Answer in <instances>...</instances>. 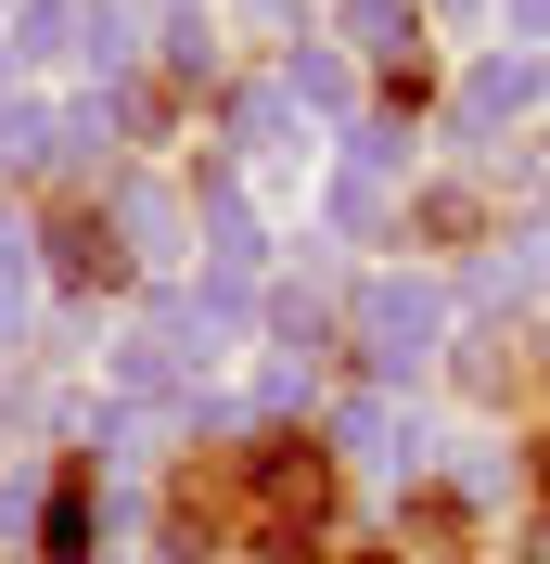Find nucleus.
Listing matches in <instances>:
<instances>
[{
    "mask_svg": "<svg viewBox=\"0 0 550 564\" xmlns=\"http://www.w3.org/2000/svg\"><path fill=\"white\" fill-rule=\"evenodd\" d=\"M77 552H90V488L65 475V488H52V564H77Z\"/></svg>",
    "mask_w": 550,
    "mask_h": 564,
    "instance_id": "1",
    "label": "nucleus"
}]
</instances>
